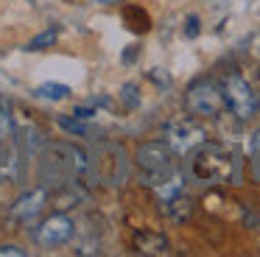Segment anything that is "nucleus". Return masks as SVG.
<instances>
[{
    "mask_svg": "<svg viewBox=\"0 0 260 257\" xmlns=\"http://www.w3.org/2000/svg\"><path fill=\"white\" fill-rule=\"evenodd\" d=\"M135 249L143 251V254H168V238L159 232H151V229H140L135 232Z\"/></svg>",
    "mask_w": 260,
    "mask_h": 257,
    "instance_id": "8",
    "label": "nucleus"
},
{
    "mask_svg": "<svg viewBox=\"0 0 260 257\" xmlns=\"http://www.w3.org/2000/svg\"><path fill=\"white\" fill-rule=\"evenodd\" d=\"M76 238V221L64 212H53V215L42 218L34 229H31V240L42 249H56Z\"/></svg>",
    "mask_w": 260,
    "mask_h": 257,
    "instance_id": "5",
    "label": "nucleus"
},
{
    "mask_svg": "<svg viewBox=\"0 0 260 257\" xmlns=\"http://www.w3.org/2000/svg\"><path fill=\"white\" fill-rule=\"evenodd\" d=\"M17 176V151L9 140L0 143V184L3 182H12Z\"/></svg>",
    "mask_w": 260,
    "mask_h": 257,
    "instance_id": "10",
    "label": "nucleus"
},
{
    "mask_svg": "<svg viewBox=\"0 0 260 257\" xmlns=\"http://www.w3.org/2000/svg\"><path fill=\"white\" fill-rule=\"evenodd\" d=\"M37 95L45 101H64L70 95V87L68 84H59V81H42L37 87Z\"/></svg>",
    "mask_w": 260,
    "mask_h": 257,
    "instance_id": "11",
    "label": "nucleus"
},
{
    "mask_svg": "<svg viewBox=\"0 0 260 257\" xmlns=\"http://www.w3.org/2000/svg\"><path fill=\"white\" fill-rule=\"evenodd\" d=\"M14 134V117H12V109L3 98H0V143L3 140H12Z\"/></svg>",
    "mask_w": 260,
    "mask_h": 257,
    "instance_id": "12",
    "label": "nucleus"
},
{
    "mask_svg": "<svg viewBox=\"0 0 260 257\" xmlns=\"http://www.w3.org/2000/svg\"><path fill=\"white\" fill-rule=\"evenodd\" d=\"M48 190L45 187H34L28 190V193H23L17 201L12 204V210H9V215L14 218V221H31V218H37L42 212V207L48 204Z\"/></svg>",
    "mask_w": 260,
    "mask_h": 257,
    "instance_id": "7",
    "label": "nucleus"
},
{
    "mask_svg": "<svg viewBox=\"0 0 260 257\" xmlns=\"http://www.w3.org/2000/svg\"><path fill=\"white\" fill-rule=\"evenodd\" d=\"M221 95H224V106L238 117V120H249L257 109V98H254V89L249 87V81L238 73H230L221 81Z\"/></svg>",
    "mask_w": 260,
    "mask_h": 257,
    "instance_id": "4",
    "label": "nucleus"
},
{
    "mask_svg": "<svg viewBox=\"0 0 260 257\" xmlns=\"http://www.w3.org/2000/svg\"><path fill=\"white\" fill-rule=\"evenodd\" d=\"M159 210H162L171 221H187V218H190L193 204H190V199L179 190V193L168 196V199H159Z\"/></svg>",
    "mask_w": 260,
    "mask_h": 257,
    "instance_id": "9",
    "label": "nucleus"
},
{
    "mask_svg": "<svg viewBox=\"0 0 260 257\" xmlns=\"http://www.w3.org/2000/svg\"><path fill=\"white\" fill-rule=\"evenodd\" d=\"M185 109L193 117H215L224 109L221 84L213 81V78H199V81H193L185 92Z\"/></svg>",
    "mask_w": 260,
    "mask_h": 257,
    "instance_id": "3",
    "label": "nucleus"
},
{
    "mask_svg": "<svg viewBox=\"0 0 260 257\" xmlns=\"http://www.w3.org/2000/svg\"><path fill=\"white\" fill-rule=\"evenodd\" d=\"M137 87H132V84H126L123 87V98H126V106H137Z\"/></svg>",
    "mask_w": 260,
    "mask_h": 257,
    "instance_id": "16",
    "label": "nucleus"
},
{
    "mask_svg": "<svg viewBox=\"0 0 260 257\" xmlns=\"http://www.w3.org/2000/svg\"><path fill=\"white\" fill-rule=\"evenodd\" d=\"M28 251L23 249V246H17V243H3L0 246V257H25Z\"/></svg>",
    "mask_w": 260,
    "mask_h": 257,
    "instance_id": "14",
    "label": "nucleus"
},
{
    "mask_svg": "<svg viewBox=\"0 0 260 257\" xmlns=\"http://www.w3.org/2000/svg\"><path fill=\"white\" fill-rule=\"evenodd\" d=\"M135 168L140 173V182L148 184V187H157V184L168 182L174 173H179V168L174 162V148L165 140L143 143L135 154Z\"/></svg>",
    "mask_w": 260,
    "mask_h": 257,
    "instance_id": "2",
    "label": "nucleus"
},
{
    "mask_svg": "<svg viewBox=\"0 0 260 257\" xmlns=\"http://www.w3.org/2000/svg\"><path fill=\"white\" fill-rule=\"evenodd\" d=\"M165 143L174 148V154H187L190 148H196L199 143H204V128L199 126L193 117H179V120L168 123L165 132Z\"/></svg>",
    "mask_w": 260,
    "mask_h": 257,
    "instance_id": "6",
    "label": "nucleus"
},
{
    "mask_svg": "<svg viewBox=\"0 0 260 257\" xmlns=\"http://www.w3.org/2000/svg\"><path fill=\"white\" fill-rule=\"evenodd\" d=\"M56 37H59V28H56V25H51V28H48L45 34H40V37H37L34 42L28 45V48H31V50H40V48H48V45H53V42H56Z\"/></svg>",
    "mask_w": 260,
    "mask_h": 257,
    "instance_id": "13",
    "label": "nucleus"
},
{
    "mask_svg": "<svg viewBox=\"0 0 260 257\" xmlns=\"http://www.w3.org/2000/svg\"><path fill=\"white\" fill-rule=\"evenodd\" d=\"M252 176H254V182L260 184V145L252 148Z\"/></svg>",
    "mask_w": 260,
    "mask_h": 257,
    "instance_id": "15",
    "label": "nucleus"
},
{
    "mask_svg": "<svg viewBox=\"0 0 260 257\" xmlns=\"http://www.w3.org/2000/svg\"><path fill=\"white\" fill-rule=\"evenodd\" d=\"M185 159V176L193 184L202 187H213V184H224L235 179V154L218 143H199L196 148L187 151Z\"/></svg>",
    "mask_w": 260,
    "mask_h": 257,
    "instance_id": "1",
    "label": "nucleus"
}]
</instances>
